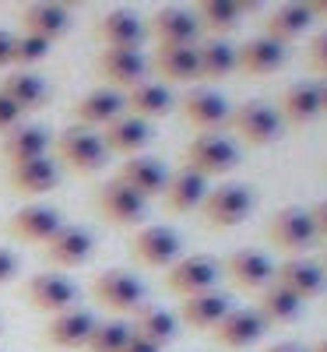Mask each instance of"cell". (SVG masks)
Instances as JSON below:
<instances>
[{"label":"cell","instance_id":"83f0119b","mask_svg":"<svg viewBox=\"0 0 327 352\" xmlns=\"http://www.w3.org/2000/svg\"><path fill=\"white\" fill-rule=\"evenodd\" d=\"M0 155L8 159V166H21V162H36L49 155V131L39 124H18L11 134H4Z\"/></svg>","mask_w":327,"mask_h":352},{"label":"cell","instance_id":"60d3db41","mask_svg":"<svg viewBox=\"0 0 327 352\" xmlns=\"http://www.w3.org/2000/svg\"><path fill=\"white\" fill-rule=\"evenodd\" d=\"M306 64H310L313 74H320V81L327 78V28H324L320 36L310 39V46H306Z\"/></svg>","mask_w":327,"mask_h":352},{"label":"cell","instance_id":"ba28073f","mask_svg":"<svg viewBox=\"0 0 327 352\" xmlns=\"http://www.w3.org/2000/svg\"><path fill=\"white\" fill-rule=\"evenodd\" d=\"M148 39H155L159 50H180L201 43V25L187 8H159L152 18H144Z\"/></svg>","mask_w":327,"mask_h":352},{"label":"cell","instance_id":"7c38bea8","mask_svg":"<svg viewBox=\"0 0 327 352\" xmlns=\"http://www.w3.org/2000/svg\"><path fill=\"white\" fill-rule=\"evenodd\" d=\"M222 278L240 292H260L275 278V261L264 250H236L222 261Z\"/></svg>","mask_w":327,"mask_h":352},{"label":"cell","instance_id":"681fc988","mask_svg":"<svg viewBox=\"0 0 327 352\" xmlns=\"http://www.w3.org/2000/svg\"><path fill=\"white\" fill-rule=\"evenodd\" d=\"M267 352H306L303 345H295V342H278V345H271Z\"/></svg>","mask_w":327,"mask_h":352},{"label":"cell","instance_id":"277c9868","mask_svg":"<svg viewBox=\"0 0 327 352\" xmlns=\"http://www.w3.org/2000/svg\"><path fill=\"white\" fill-rule=\"evenodd\" d=\"M222 278V264L207 254H190V257H180L166 268V289L180 300H190V296H204V292H215Z\"/></svg>","mask_w":327,"mask_h":352},{"label":"cell","instance_id":"2e32d148","mask_svg":"<svg viewBox=\"0 0 327 352\" xmlns=\"http://www.w3.org/2000/svg\"><path fill=\"white\" fill-rule=\"evenodd\" d=\"M21 21V32L25 36H36L43 43H56L71 32V8L67 4H49V0H39V4H28L18 14Z\"/></svg>","mask_w":327,"mask_h":352},{"label":"cell","instance_id":"484cf974","mask_svg":"<svg viewBox=\"0 0 327 352\" xmlns=\"http://www.w3.org/2000/svg\"><path fill=\"white\" fill-rule=\"evenodd\" d=\"M229 102L215 92V88H194V92L183 99V120L204 134H212L218 127H225L229 120Z\"/></svg>","mask_w":327,"mask_h":352},{"label":"cell","instance_id":"7bdbcfd3","mask_svg":"<svg viewBox=\"0 0 327 352\" xmlns=\"http://www.w3.org/2000/svg\"><path fill=\"white\" fill-rule=\"evenodd\" d=\"M18 272H21L18 254H14V250H8V247H0V285L14 282V275H18Z\"/></svg>","mask_w":327,"mask_h":352},{"label":"cell","instance_id":"44dd1931","mask_svg":"<svg viewBox=\"0 0 327 352\" xmlns=\"http://www.w3.org/2000/svg\"><path fill=\"white\" fill-rule=\"evenodd\" d=\"M267 331V324L260 320V314L250 307H232L222 320H218V328L212 331V338L222 345V349H247L253 342H260Z\"/></svg>","mask_w":327,"mask_h":352},{"label":"cell","instance_id":"4fadbf2b","mask_svg":"<svg viewBox=\"0 0 327 352\" xmlns=\"http://www.w3.org/2000/svg\"><path fill=\"white\" fill-rule=\"evenodd\" d=\"M60 226H64V215L56 208H49V204H25V208H18L11 215L8 232L21 243H43L46 247L60 232Z\"/></svg>","mask_w":327,"mask_h":352},{"label":"cell","instance_id":"d6a6232c","mask_svg":"<svg viewBox=\"0 0 327 352\" xmlns=\"http://www.w3.org/2000/svg\"><path fill=\"white\" fill-rule=\"evenodd\" d=\"M131 331H134L137 338H144V342H152V345L166 349V345L176 342V335H180V320H176V314H169V310H162V307L144 303V307L134 310Z\"/></svg>","mask_w":327,"mask_h":352},{"label":"cell","instance_id":"ffe728a7","mask_svg":"<svg viewBox=\"0 0 327 352\" xmlns=\"http://www.w3.org/2000/svg\"><path fill=\"white\" fill-rule=\"evenodd\" d=\"M95 324H99V320L88 314V310L71 307V310L53 314V317L46 320L43 338H46L49 345H56V349H84L88 338H92V331H95Z\"/></svg>","mask_w":327,"mask_h":352},{"label":"cell","instance_id":"8d00e7d4","mask_svg":"<svg viewBox=\"0 0 327 352\" xmlns=\"http://www.w3.org/2000/svg\"><path fill=\"white\" fill-rule=\"evenodd\" d=\"M236 74V46L229 39L197 43V81H222Z\"/></svg>","mask_w":327,"mask_h":352},{"label":"cell","instance_id":"816d5d0a","mask_svg":"<svg viewBox=\"0 0 327 352\" xmlns=\"http://www.w3.org/2000/svg\"><path fill=\"white\" fill-rule=\"evenodd\" d=\"M320 264H324V272H327V247H324V257H320Z\"/></svg>","mask_w":327,"mask_h":352},{"label":"cell","instance_id":"8fae6325","mask_svg":"<svg viewBox=\"0 0 327 352\" xmlns=\"http://www.w3.org/2000/svg\"><path fill=\"white\" fill-rule=\"evenodd\" d=\"M275 285H282L285 292H292L300 303H310L317 296H324L327 289V272L320 261H310V257H289L282 264H275Z\"/></svg>","mask_w":327,"mask_h":352},{"label":"cell","instance_id":"7dc6e473","mask_svg":"<svg viewBox=\"0 0 327 352\" xmlns=\"http://www.w3.org/2000/svg\"><path fill=\"white\" fill-rule=\"evenodd\" d=\"M306 8H310V14H313V21H317V18H324V21H327V0H310V4H306Z\"/></svg>","mask_w":327,"mask_h":352},{"label":"cell","instance_id":"c3c4849f","mask_svg":"<svg viewBox=\"0 0 327 352\" xmlns=\"http://www.w3.org/2000/svg\"><path fill=\"white\" fill-rule=\"evenodd\" d=\"M317 106H320V113H327V78L317 81Z\"/></svg>","mask_w":327,"mask_h":352},{"label":"cell","instance_id":"e575fe53","mask_svg":"<svg viewBox=\"0 0 327 352\" xmlns=\"http://www.w3.org/2000/svg\"><path fill=\"white\" fill-rule=\"evenodd\" d=\"M257 314H260V320L267 328H285V324H292L295 317L303 314V303L292 296V292H285L282 285H275V282H267L260 292H257V307H253Z\"/></svg>","mask_w":327,"mask_h":352},{"label":"cell","instance_id":"9a60e30c","mask_svg":"<svg viewBox=\"0 0 327 352\" xmlns=\"http://www.w3.org/2000/svg\"><path fill=\"white\" fill-rule=\"evenodd\" d=\"M43 250H46V261L56 264V268H81V264H88L95 254V236H92V229L64 222L60 232H56Z\"/></svg>","mask_w":327,"mask_h":352},{"label":"cell","instance_id":"bcb514c9","mask_svg":"<svg viewBox=\"0 0 327 352\" xmlns=\"http://www.w3.org/2000/svg\"><path fill=\"white\" fill-rule=\"evenodd\" d=\"M124 352H162V349H159V345H152V342H144V338H137V335L131 331V338H127Z\"/></svg>","mask_w":327,"mask_h":352},{"label":"cell","instance_id":"6da1fadb","mask_svg":"<svg viewBox=\"0 0 327 352\" xmlns=\"http://www.w3.org/2000/svg\"><path fill=\"white\" fill-rule=\"evenodd\" d=\"M225 127L232 131V138L247 144V148H264V144H271L282 138V120L271 102L264 99H250V102H240L229 109V120Z\"/></svg>","mask_w":327,"mask_h":352},{"label":"cell","instance_id":"836d02e7","mask_svg":"<svg viewBox=\"0 0 327 352\" xmlns=\"http://www.w3.org/2000/svg\"><path fill=\"white\" fill-rule=\"evenodd\" d=\"M310 25H313V14H310L306 4H282L264 18V39L289 46L292 39H300Z\"/></svg>","mask_w":327,"mask_h":352},{"label":"cell","instance_id":"7a4b0ae2","mask_svg":"<svg viewBox=\"0 0 327 352\" xmlns=\"http://www.w3.org/2000/svg\"><path fill=\"white\" fill-rule=\"evenodd\" d=\"M253 187L247 184H218L207 190V197L201 201V222L207 229H236L240 222H247V215L253 212Z\"/></svg>","mask_w":327,"mask_h":352},{"label":"cell","instance_id":"3957f363","mask_svg":"<svg viewBox=\"0 0 327 352\" xmlns=\"http://www.w3.org/2000/svg\"><path fill=\"white\" fill-rule=\"evenodd\" d=\"M236 166H240V144L225 134H201L183 148V169L204 176V180L225 176Z\"/></svg>","mask_w":327,"mask_h":352},{"label":"cell","instance_id":"f907efd6","mask_svg":"<svg viewBox=\"0 0 327 352\" xmlns=\"http://www.w3.org/2000/svg\"><path fill=\"white\" fill-rule=\"evenodd\" d=\"M306 352H327V338H320V342H313Z\"/></svg>","mask_w":327,"mask_h":352},{"label":"cell","instance_id":"603a6c76","mask_svg":"<svg viewBox=\"0 0 327 352\" xmlns=\"http://www.w3.org/2000/svg\"><path fill=\"white\" fill-rule=\"evenodd\" d=\"M289 60L285 46L271 43V39H247L243 46H236V71L250 74V78H267V74H278Z\"/></svg>","mask_w":327,"mask_h":352},{"label":"cell","instance_id":"5b68a950","mask_svg":"<svg viewBox=\"0 0 327 352\" xmlns=\"http://www.w3.org/2000/svg\"><path fill=\"white\" fill-rule=\"evenodd\" d=\"M131 257L144 268H172L183 257V236L172 226H141L131 236Z\"/></svg>","mask_w":327,"mask_h":352},{"label":"cell","instance_id":"ab89813d","mask_svg":"<svg viewBox=\"0 0 327 352\" xmlns=\"http://www.w3.org/2000/svg\"><path fill=\"white\" fill-rule=\"evenodd\" d=\"M49 56V43H43V39H36V36H25V32H18L14 36V46H11V64L18 67V71H32L36 64H43Z\"/></svg>","mask_w":327,"mask_h":352},{"label":"cell","instance_id":"ee69618b","mask_svg":"<svg viewBox=\"0 0 327 352\" xmlns=\"http://www.w3.org/2000/svg\"><path fill=\"white\" fill-rule=\"evenodd\" d=\"M306 212H310V222H313L317 240H324V243H327V197H324V201H313Z\"/></svg>","mask_w":327,"mask_h":352},{"label":"cell","instance_id":"cb8c5ba5","mask_svg":"<svg viewBox=\"0 0 327 352\" xmlns=\"http://www.w3.org/2000/svg\"><path fill=\"white\" fill-rule=\"evenodd\" d=\"M116 180H120L124 187H131L134 194H141L144 201H152V197H162L166 180H169V169L159 159H152V155H134V159H127L120 166Z\"/></svg>","mask_w":327,"mask_h":352},{"label":"cell","instance_id":"4dcf8cb0","mask_svg":"<svg viewBox=\"0 0 327 352\" xmlns=\"http://www.w3.org/2000/svg\"><path fill=\"white\" fill-rule=\"evenodd\" d=\"M232 310V300L225 296V292H204V296H190L180 303V314H176V320L194 331H215L218 320Z\"/></svg>","mask_w":327,"mask_h":352},{"label":"cell","instance_id":"5bb4252c","mask_svg":"<svg viewBox=\"0 0 327 352\" xmlns=\"http://www.w3.org/2000/svg\"><path fill=\"white\" fill-rule=\"evenodd\" d=\"M25 296H28V303H32L36 310L53 317V314H64V310H71L78 303V285L67 275H60V272H43V275H36L32 282L25 285Z\"/></svg>","mask_w":327,"mask_h":352},{"label":"cell","instance_id":"d6986e66","mask_svg":"<svg viewBox=\"0 0 327 352\" xmlns=\"http://www.w3.org/2000/svg\"><path fill=\"white\" fill-rule=\"evenodd\" d=\"M95 208L102 212V219H109L113 226H134L144 219L148 201L141 194H134L131 187H124L120 180H109L99 187L95 194Z\"/></svg>","mask_w":327,"mask_h":352},{"label":"cell","instance_id":"b9f144b4","mask_svg":"<svg viewBox=\"0 0 327 352\" xmlns=\"http://www.w3.org/2000/svg\"><path fill=\"white\" fill-rule=\"evenodd\" d=\"M18 124H21V109L4 92H0V134H11Z\"/></svg>","mask_w":327,"mask_h":352},{"label":"cell","instance_id":"4316f807","mask_svg":"<svg viewBox=\"0 0 327 352\" xmlns=\"http://www.w3.org/2000/svg\"><path fill=\"white\" fill-rule=\"evenodd\" d=\"M124 106H127L131 116H137V120H144V124H152V120H159V116L172 113L176 99H172V92H169L162 81L144 78L141 85H134V88H127V92H124Z\"/></svg>","mask_w":327,"mask_h":352},{"label":"cell","instance_id":"9c48e42d","mask_svg":"<svg viewBox=\"0 0 327 352\" xmlns=\"http://www.w3.org/2000/svg\"><path fill=\"white\" fill-rule=\"evenodd\" d=\"M264 236H267V243H271V247H278L285 254H303L306 247L317 243L310 212L306 208H295V204H289V208H282V212H275L271 219H267Z\"/></svg>","mask_w":327,"mask_h":352},{"label":"cell","instance_id":"1f68e13d","mask_svg":"<svg viewBox=\"0 0 327 352\" xmlns=\"http://www.w3.org/2000/svg\"><path fill=\"white\" fill-rule=\"evenodd\" d=\"M8 180H11V187H14L18 194L39 197V194H49L56 184H60V166L46 155V159H36V162L11 166V169H8Z\"/></svg>","mask_w":327,"mask_h":352},{"label":"cell","instance_id":"f35d334b","mask_svg":"<svg viewBox=\"0 0 327 352\" xmlns=\"http://www.w3.org/2000/svg\"><path fill=\"white\" fill-rule=\"evenodd\" d=\"M127 338H131V324H127V320H99L84 349L88 352H124Z\"/></svg>","mask_w":327,"mask_h":352},{"label":"cell","instance_id":"f1b7e54d","mask_svg":"<svg viewBox=\"0 0 327 352\" xmlns=\"http://www.w3.org/2000/svg\"><path fill=\"white\" fill-rule=\"evenodd\" d=\"M207 180L204 176H197V173H190V169H176V173H169V180H166V190H162V197H166V208L169 212H176V215H187V212H197L201 208V201L207 197Z\"/></svg>","mask_w":327,"mask_h":352},{"label":"cell","instance_id":"30bf717a","mask_svg":"<svg viewBox=\"0 0 327 352\" xmlns=\"http://www.w3.org/2000/svg\"><path fill=\"white\" fill-rule=\"evenodd\" d=\"M95 39L102 50H141L148 39V25L131 8H113L95 18Z\"/></svg>","mask_w":327,"mask_h":352},{"label":"cell","instance_id":"e0dca14e","mask_svg":"<svg viewBox=\"0 0 327 352\" xmlns=\"http://www.w3.org/2000/svg\"><path fill=\"white\" fill-rule=\"evenodd\" d=\"M99 78L106 81V88H134L148 78V60L141 50H102L95 60Z\"/></svg>","mask_w":327,"mask_h":352},{"label":"cell","instance_id":"74e56055","mask_svg":"<svg viewBox=\"0 0 327 352\" xmlns=\"http://www.w3.org/2000/svg\"><path fill=\"white\" fill-rule=\"evenodd\" d=\"M148 67H155V74L166 81H197V46L159 50L155 64H148Z\"/></svg>","mask_w":327,"mask_h":352},{"label":"cell","instance_id":"d4e9b609","mask_svg":"<svg viewBox=\"0 0 327 352\" xmlns=\"http://www.w3.org/2000/svg\"><path fill=\"white\" fill-rule=\"evenodd\" d=\"M275 113L282 127H303V124H313L320 116V106H317V81H295V85H285L282 96L275 102Z\"/></svg>","mask_w":327,"mask_h":352},{"label":"cell","instance_id":"f546056e","mask_svg":"<svg viewBox=\"0 0 327 352\" xmlns=\"http://www.w3.org/2000/svg\"><path fill=\"white\" fill-rule=\"evenodd\" d=\"M102 144H106V152H116V155H141L148 144H152V124H144L137 120V116L124 113L120 120H113L102 134Z\"/></svg>","mask_w":327,"mask_h":352},{"label":"cell","instance_id":"8992f818","mask_svg":"<svg viewBox=\"0 0 327 352\" xmlns=\"http://www.w3.org/2000/svg\"><path fill=\"white\" fill-rule=\"evenodd\" d=\"M92 296L95 303H102L109 314H134L137 307H144V296H148V289L144 282L127 272V268H109L102 272L95 282H92Z\"/></svg>","mask_w":327,"mask_h":352},{"label":"cell","instance_id":"ac0fdd59","mask_svg":"<svg viewBox=\"0 0 327 352\" xmlns=\"http://www.w3.org/2000/svg\"><path fill=\"white\" fill-rule=\"evenodd\" d=\"M257 11V4H236V0H204L194 8V18L201 25V36L207 39H229L236 28L243 25V18Z\"/></svg>","mask_w":327,"mask_h":352},{"label":"cell","instance_id":"f6af8a7d","mask_svg":"<svg viewBox=\"0 0 327 352\" xmlns=\"http://www.w3.org/2000/svg\"><path fill=\"white\" fill-rule=\"evenodd\" d=\"M11 46H14V36L0 28V71L11 67Z\"/></svg>","mask_w":327,"mask_h":352},{"label":"cell","instance_id":"7402d4cb","mask_svg":"<svg viewBox=\"0 0 327 352\" xmlns=\"http://www.w3.org/2000/svg\"><path fill=\"white\" fill-rule=\"evenodd\" d=\"M127 113L124 106V92H116V88H92L84 99H78L74 106V120L78 127H88V131H95V127H109L113 120H120V116Z\"/></svg>","mask_w":327,"mask_h":352},{"label":"cell","instance_id":"52a82bcc","mask_svg":"<svg viewBox=\"0 0 327 352\" xmlns=\"http://www.w3.org/2000/svg\"><path fill=\"white\" fill-rule=\"evenodd\" d=\"M106 144H102V134L95 131H88V127H67L56 134V159H60L67 169L74 173H95L106 166Z\"/></svg>","mask_w":327,"mask_h":352},{"label":"cell","instance_id":"f5cc1de1","mask_svg":"<svg viewBox=\"0 0 327 352\" xmlns=\"http://www.w3.org/2000/svg\"><path fill=\"white\" fill-rule=\"evenodd\" d=\"M324 176H327V166H324Z\"/></svg>","mask_w":327,"mask_h":352},{"label":"cell","instance_id":"d590c367","mask_svg":"<svg viewBox=\"0 0 327 352\" xmlns=\"http://www.w3.org/2000/svg\"><path fill=\"white\" fill-rule=\"evenodd\" d=\"M0 92H4L21 113H36L49 99V85L36 71H14V74H8L4 81H0Z\"/></svg>","mask_w":327,"mask_h":352}]
</instances>
